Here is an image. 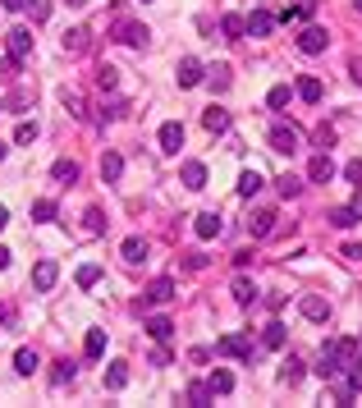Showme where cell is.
Returning a JSON list of instances; mask_svg holds the SVG:
<instances>
[{
  "label": "cell",
  "mask_w": 362,
  "mask_h": 408,
  "mask_svg": "<svg viewBox=\"0 0 362 408\" xmlns=\"http://www.w3.org/2000/svg\"><path fill=\"white\" fill-rule=\"evenodd\" d=\"M348 358H353V340H331V344H321V363H317V377L331 381L339 377L348 367Z\"/></svg>",
  "instance_id": "1"
},
{
  "label": "cell",
  "mask_w": 362,
  "mask_h": 408,
  "mask_svg": "<svg viewBox=\"0 0 362 408\" xmlns=\"http://www.w3.org/2000/svg\"><path fill=\"white\" fill-rule=\"evenodd\" d=\"M326 46H331L326 28H302V32H298V51H302V55H321Z\"/></svg>",
  "instance_id": "2"
},
{
  "label": "cell",
  "mask_w": 362,
  "mask_h": 408,
  "mask_svg": "<svg viewBox=\"0 0 362 408\" xmlns=\"http://www.w3.org/2000/svg\"><path fill=\"white\" fill-rule=\"evenodd\" d=\"M271 147L285 151V156H294V151H298V129H294V124H275L271 129Z\"/></svg>",
  "instance_id": "3"
},
{
  "label": "cell",
  "mask_w": 362,
  "mask_h": 408,
  "mask_svg": "<svg viewBox=\"0 0 362 408\" xmlns=\"http://www.w3.org/2000/svg\"><path fill=\"white\" fill-rule=\"evenodd\" d=\"M147 37H151V32L142 28V23H129V18L115 23V42H124V46H147Z\"/></svg>",
  "instance_id": "4"
},
{
  "label": "cell",
  "mask_w": 362,
  "mask_h": 408,
  "mask_svg": "<svg viewBox=\"0 0 362 408\" xmlns=\"http://www.w3.org/2000/svg\"><path fill=\"white\" fill-rule=\"evenodd\" d=\"M216 353H225V358H253V344H248V335H225L220 344H216Z\"/></svg>",
  "instance_id": "5"
},
{
  "label": "cell",
  "mask_w": 362,
  "mask_h": 408,
  "mask_svg": "<svg viewBox=\"0 0 362 408\" xmlns=\"http://www.w3.org/2000/svg\"><path fill=\"white\" fill-rule=\"evenodd\" d=\"M307 179H312V183H331V179H335L331 151H317V156H312V166H307Z\"/></svg>",
  "instance_id": "6"
},
{
  "label": "cell",
  "mask_w": 362,
  "mask_h": 408,
  "mask_svg": "<svg viewBox=\"0 0 362 408\" xmlns=\"http://www.w3.org/2000/svg\"><path fill=\"white\" fill-rule=\"evenodd\" d=\"M55 280H60V266H55V262H51V257H46V262H37V266H32V285L42 289V294H46V289H55Z\"/></svg>",
  "instance_id": "7"
},
{
  "label": "cell",
  "mask_w": 362,
  "mask_h": 408,
  "mask_svg": "<svg viewBox=\"0 0 362 408\" xmlns=\"http://www.w3.org/2000/svg\"><path fill=\"white\" fill-rule=\"evenodd\" d=\"M5 46H10V55H14V60H28V55H32V32L28 28H14L10 37H5Z\"/></svg>",
  "instance_id": "8"
},
{
  "label": "cell",
  "mask_w": 362,
  "mask_h": 408,
  "mask_svg": "<svg viewBox=\"0 0 362 408\" xmlns=\"http://www.w3.org/2000/svg\"><path fill=\"white\" fill-rule=\"evenodd\" d=\"M179 179H183V188H207V166L202 161H183Z\"/></svg>",
  "instance_id": "9"
},
{
  "label": "cell",
  "mask_w": 362,
  "mask_h": 408,
  "mask_svg": "<svg viewBox=\"0 0 362 408\" xmlns=\"http://www.w3.org/2000/svg\"><path fill=\"white\" fill-rule=\"evenodd\" d=\"M193 234H197V239H216V234H220V216H216V212L193 216Z\"/></svg>",
  "instance_id": "10"
},
{
  "label": "cell",
  "mask_w": 362,
  "mask_h": 408,
  "mask_svg": "<svg viewBox=\"0 0 362 408\" xmlns=\"http://www.w3.org/2000/svg\"><path fill=\"white\" fill-rule=\"evenodd\" d=\"M275 220H280L275 212H257L253 220H248V229H253V239H271V234H275Z\"/></svg>",
  "instance_id": "11"
},
{
  "label": "cell",
  "mask_w": 362,
  "mask_h": 408,
  "mask_svg": "<svg viewBox=\"0 0 362 408\" xmlns=\"http://www.w3.org/2000/svg\"><path fill=\"white\" fill-rule=\"evenodd\" d=\"M183 147V124H161V151H170V156H174V151Z\"/></svg>",
  "instance_id": "12"
},
{
  "label": "cell",
  "mask_w": 362,
  "mask_h": 408,
  "mask_svg": "<svg viewBox=\"0 0 362 408\" xmlns=\"http://www.w3.org/2000/svg\"><path fill=\"white\" fill-rule=\"evenodd\" d=\"M302 317L307 321H326L331 317V303L321 298V294H307V298H302Z\"/></svg>",
  "instance_id": "13"
},
{
  "label": "cell",
  "mask_w": 362,
  "mask_h": 408,
  "mask_svg": "<svg viewBox=\"0 0 362 408\" xmlns=\"http://www.w3.org/2000/svg\"><path fill=\"white\" fill-rule=\"evenodd\" d=\"M298 97L307 101V106H317L321 97H326V83H321V78H312V74H307V78H298Z\"/></svg>",
  "instance_id": "14"
},
{
  "label": "cell",
  "mask_w": 362,
  "mask_h": 408,
  "mask_svg": "<svg viewBox=\"0 0 362 408\" xmlns=\"http://www.w3.org/2000/svg\"><path fill=\"white\" fill-rule=\"evenodd\" d=\"M243 23H248V37H266V32L275 28V18L266 14V10H253V14L243 18Z\"/></svg>",
  "instance_id": "15"
},
{
  "label": "cell",
  "mask_w": 362,
  "mask_h": 408,
  "mask_svg": "<svg viewBox=\"0 0 362 408\" xmlns=\"http://www.w3.org/2000/svg\"><path fill=\"white\" fill-rule=\"evenodd\" d=\"M170 298H174V280H170V275H161V280L147 285V303H170Z\"/></svg>",
  "instance_id": "16"
},
{
  "label": "cell",
  "mask_w": 362,
  "mask_h": 408,
  "mask_svg": "<svg viewBox=\"0 0 362 408\" xmlns=\"http://www.w3.org/2000/svg\"><path fill=\"white\" fill-rule=\"evenodd\" d=\"M37 367H42V358H37V348H18V353H14V372H18V377H32Z\"/></svg>",
  "instance_id": "17"
},
{
  "label": "cell",
  "mask_w": 362,
  "mask_h": 408,
  "mask_svg": "<svg viewBox=\"0 0 362 408\" xmlns=\"http://www.w3.org/2000/svg\"><path fill=\"white\" fill-rule=\"evenodd\" d=\"M202 129H207V133H225V129H229V110L211 106L207 115H202Z\"/></svg>",
  "instance_id": "18"
},
{
  "label": "cell",
  "mask_w": 362,
  "mask_h": 408,
  "mask_svg": "<svg viewBox=\"0 0 362 408\" xmlns=\"http://www.w3.org/2000/svg\"><path fill=\"white\" fill-rule=\"evenodd\" d=\"M202 83V64L188 55V60H179V88H197Z\"/></svg>",
  "instance_id": "19"
},
{
  "label": "cell",
  "mask_w": 362,
  "mask_h": 408,
  "mask_svg": "<svg viewBox=\"0 0 362 408\" xmlns=\"http://www.w3.org/2000/svg\"><path fill=\"white\" fill-rule=\"evenodd\" d=\"M312 10H317V0H294L280 18H285V23H302V18H312Z\"/></svg>",
  "instance_id": "20"
},
{
  "label": "cell",
  "mask_w": 362,
  "mask_h": 408,
  "mask_svg": "<svg viewBox=\"0 0 362 408\" xmlns=\"http://www.w3.org/2000/svg\"><path fill=\"white\" fill-rule=\"evenodd\" d=\"M88 37H92L88 28H69L64 32V51H69V55H83V51H88Z\"/></svg>",
  "instance_id": "21"
},
{
  "label": "cell",
  "mask_w": 362,
  "mask_h": 408,
  "mask_svg": "<svg viewBox=\"0 0 362 408\" xmlns=\"http://www.w3.org/2000/svg\"><path fill=\"white\" fill-rule=\"evenodd\" d=\"M120 253H124V262H133V266H138V262H147V239H138V234H133V239H124Z\"/></svg>",
  "instance_id": "22"
},
{
  "label": "cell",
  "mask_w": 362,
  "mask_h": 408,
  "mask_svg": "<svg viewBox=\"0 0 362 408\" xmlns=\"http://www.w3.org/2000/svg\"><path fill=\"white\" fill-rule=\"evenodd\" d=\"M147 335H151V340H161V344H166L170 335H174V321H170V317H151V321H147Z\"/></svg>",
  "instance_id": "23"
},
{
  "label": "cell",
  "mask_w": 362,
  "mask_h": 408,
  "mask_svg": "<svg viewBox=\"0 0 362 408\" xmlns=\"http://www.w3.org/2000/svg\"><path fill=\"white\" fill-rule=\"evenodd\" d=\"M216 394H211V385H207V381H193V385H188V404H197V408H207L211 404Z\"/></svg>",
  "instance_id": "24"
},
{
  "label": "cell",
  "mask_w": 362,
  "mask_h": 408,
  "mask_svg": "<svg viewBox=\"0 0 362 408\" xmlns=\"http://www.w3.org/2000/svg\"><path fill=\"white\" fill-rule=\"evenodd\" d=\"M120 175H124V161L115 156V151H106V156H101V179H110V183H115Z\"/></svg>",
  "instance_id": "25"
},
{
  "label": "cell",
  "mask_w": 362,
  "mask_h": 408,
  "mask_svg": "<svg viewBox=\"0 0 362 408\" xmlns=\"http://www.w3.org/2000/svg\"><path fill=\"white\" fill-rule=\"evenodd\" d=\"M83 353H88V358H101V353H106V331H88V340H83Z\"/></svg>",
  "instance_id": "26"
},
{
  "label": "cell",
  "mask_w": 362,
  "mask_h": 408,
  "mask_svg": "<svg viewBox=\"0 0 362 408\" xmlns=\"http://www.w3.org/2000/svg\"><path fill=\"white\" fill-rule=\"evenodd\" d=\"M220 32H225L229 42H239L243 32H248V23H243V18H239V14H225V18H220Z\"/></svg>",
  "instance_id": "27"
},
{
  "label": "cell",
  "mask_w": 362,
  "mask_h": 408,
  "mask_svg": "<svg viewBox=\"0 0 362 408\" xmlns=\"http://www.w3.org/2000/svg\"><path fill=\"white\" fill-rule=\"evenodd\" d=\"M239 193H243V197H257V193H261V175H257V170H243V175H239Z\"/></svg>",
  "instance_id": "28"
},
{
  "label": "cell",
  "mask_w": 362,
  "mask_h": 408,
  "mask_svg": "<svg viewBox=\"0 0 362 408\" xmlns=\"http://www.w3.org/2000/svg\"><path fill=\"white\" fill-rule=\"evenodd\" d=\"M129 385V367L124 363H110V372H106V390H124Z\"/></svg>",
  "instance_id": "29"
},
{
  "label": "cell",
  "mask_w": 362,
  "mask_h": 408,
  "mask_svg": "<svg viewBox=\"0 0 362 408\" xmlns=\"http://www.w3.org/2000/svg\"><path fill=\"white\" fill-rule=\"evenodd\" d=\"M302 372H307V367H302L298 358H285V367H280V381H285V385H298Z\"/></svg>",
  "instance_id": "30"
},
{
  "label": "cell",
  "mask_w": 362,
  "mask_h": 408,
  "mask_svg": "<svg viewBox=\"0 0 362 408\" xmlns=\"http://www.w3.org/2000/svg\"><path fill=\"white\" fill-rule=\"evenodd\" d=\"M207 385H211V394H229V390H234V377H229L225 367H216V372H211V381H207Z\"/></svg>",
  "instance_id": "31"
},
{
  "label": "cell",
  "mask_w": 362,
  "mask_h": 408,
  "mask_svg": "<svg viewBox=\"0 0 362 408\" xmlns=\"http://www.w3.org/2000/svg\"><path fill=\"white\" fill-rule=\"evenodd\" d=\"M234 303H239V307L257 303V285H253V280H234Z\"/></svg>",
  "instance_id": "32"
},
{
  "label": "cell",
  "mask_w": 362,
  "mask_h": 408,
  "mask_svg": "<svg viewBox=\"0 0 362 408\" xmlns=\"http://www.w3.org/2000/svg\"><path fill=\"white\" fill-rule=\"evenodd\" d=\"M261 344H266V348H285V326H280V321H271V326L261 331Z\"/></svg>",
  "instance_id": "33"
},
{
  "label": "cell",
  "mask_w": 362,
  "mask_h": 408,
  "mask_svg": "<svg viewBox=\"0 0 362 408\" xmlns=\"http://www.w3.org/2000/svg\"><path fill=\"white\" fill-rule=\"evenodd\" d=\"M60 101H64V110H69L74 120H83V115H88V110H83V97H78V92L64 88V92H60Z\"/></svg>",
  "instance_id": "34"
},
{
  "label": "cell",
  "mask_w": 362,
  "mask_h": 408,
  "mask_svg": "<svg viewBox=\"0 0 362 408\" xmlns=\"http://www.w3.org/2000/svg\"><path fill=\"white\" fill-rule=\"evenodd\" d=\"M83 220H88V234H106V212H101V207H88Z\"/></svg>",
  "instance_id": "35"
},
{
  "label": "cell",
  "mask_w": 362,
  "mask_h": 408,
  "mask_svg": "<svg viewBox=\"0 0 362 408\" xmlns=\"http://www.w3.org/2000/svg\"><path fill=\"white\" fill-rule=\"evenodd\" d=\"M69 381H74V363H69V358H60V363H55V372H51V385H69Z\"/></svg>",
  "instance_id": "36"
},
{
  "label": "cell",
  "mask_w": 362,
  "mask_h": 408,
  "mask_svg": "<svg viewBox=\"0 0 362 408\" xmlns=\"http://www.w3.org/2000/svg\"><path fill=\"white\" fill-rule=\"evenodd\" d=\"M331 225H335V229L358 225V216H353V207H335V212H331Z\"/></svg>",
  "instance_id": "37"
},
{
  "label": "cell",
  "mask_w": 362,
  "mask_h": 408,
  "mask_svg": "<svg viewBox=\"0 0 362 408\" xmlns=\"http://www.w3.org/2000/svg\"><path fill=\"white\" fill-rule=\"evenodd\" d=\"M51 175H55L60 183H74V179H78V166H74V161H55V166H51Z\"/></svg>",
  "instance_id": "38"
},
{
  "label": "cell",
  "mask_w": 362,
  "mask_h": 408,
  "mask_svg": "<svg viewBox=\"0 0 362 408\" xmlns=\"http://www.w3.org/2000/svg\"><path fill=\"white\" fill-rule=\"evenodd\" d=\"M32 220H55V202H51V197H37V202H32Z\"/></svg>",
  "instance_id": "39"
},
{
  "label": "cell",
  "mask_w": 362,
  "mask_h": 408,
  "mask_svg": "<svg viewBox=\"0 0 362 408\" xmlns=\"http://www.w3.org/2000/svg\"><path fill=\"white\" fill-rule=\"evenodd\" d=\"M115 83H120V69H110V64H101V69H96V88H101V92H110Z\"/></svg>",
  "instance_id": "40"
},
{
  "label": "cell",
  "mask_w": 362,
  "mask_h": 408,
  "mask_svg": "<svg viewBox=\"0 0 362 408\" xmlns=\"http://www.w3.org/2000/svg\"><path fill=\"white\" fill-rule=\"evenodd\" d=\"M96 280H101V266H92V262H88V266H78V289H92Z\"/></svg>",
  "instance_id": "41"
},
{
  "label": "cell",
  "mask_w": 362,
  "mask_h": 408,
  "mask_svg": "<svg viewBox=\"0 0 362 408\" xmlns=\"http://www.w3.org/2000/svg\"><path fill=\"white\" fill-rule=\"evenodd\" d=\"M312 142H317L321 151H331V147H335V129H331V124H317V133H312Z\"/></svg>",
  "instance_id": "42"
},
{
  "label": "cell",
  "mask_w": 362,
  "mask_h": 408,
  "mask_svg": "<svg viewBox=\"0 0 362 408\" xmlns=\"http://www.w3.org/2000/svg\"><path fill=\"white\" fill-rule=\"evenodd\" d=\"M275 188H280V197H298V188H302V183L294 179V175H280V179H275Z\"/></svg>",
  "instance_id": "43"
},
{
  "label": "cell",
  "mask_w": 362,
  "mask_h": 408,
  "mask_svg": "<svg viewBox=\"0 0 362 408\" xmlns=\"http://www.w3.org/2000/svg\"><path fill=\"white\" fill-rule=\"evenodd\" d=\"M266 106H271V110H285V106H289V88H285V83H280V88H271Z\"/></svg>",
  "instance_id": "44"
},
{
  "label": "cell",
  "mask_w": 362,
  "mask_h": 408,
  "mask_svg": "<svg viewBox=\"0 0 362 408\" xmlns=\"http://www.w3.org/2000/svg\"><path fill=\"white\" fill-rule=\"evenodd\" d=\"M18 64H23V60L5 55V60H0V78H5V83H14V78H18Z\"/></svg>",
  "instance_id": "45"
},
{
  "label": "cell",
  "mask_w": 362,
  "mask_h": 408,
  "mask_svg": "<svg viewBox=\"0 0 362 408\" xmlns=\"http://www.w3.org/2000/svg\"><path fill=\"white\" fill-rule=\"evenodd\" d=\"M211 88H216V92L229 88V64H216V69H211Z\"/></svg>",
  "instance_id": "46"
},
{
  "label": "cell",
  "mask_w": 362,
  "mask_h": 408,
  "mask_svg": "<svg viewBox=\"0 0 362 408\" xmlns=\"http://www.w3.org/2000/svg\"><path fill=\"white\" fill-rule=\"evenodd\" d=\"M32 5V23H46L51 18V0H28Z\"/></svg>",
  "instance_id": "47"
},
{
  "label": "cell",
  "mask_w": 362,
  "mask_h": 408,
  "mask_svg": "<svg viewBox=\"0 0 362 408\" xmlns=\"http://www.w3.org/2000/svg\"><path fill=\"white\" fill-rule=\"evenodd\" d=\"M32 138H37V124H32V120H23V124L14 129V142H32Z\"/></svg>",
  "instance_id": "48"
},
{
  "label": "cell",
  "mask_w": 362,
  "mask_h": 408,
  "mask_svg": "<svg viewBox=\"0 0 362 408\" xmlns=\"http://www.w3.org/2000/svg\"><path fill=\"white\" fill-rule=\"evenodd\" d=\"M120 115H129V101H120V97H115V101L106 106V120H120Z\"/></svg>",
  "instance_id": "49"
},
{
  "label": "cell",
  "mask_w": 362,
  "mask_h": 408,
  "mask_svg": "<svg viewBox=\"0 0 362 408\" xmlns=\"http://www.w3.org/2000/svg\"><path fill=\"white\" fill-rule=\"evenodd\" d=\"M348 381L362 390V358H348Z\"/></svg>",
  "instance_id": "50"
},
{
  "label": "cell",
  "mask_w": 362,
  "mask_h": 408,
  "mask_svg": "<svg viewBox=\"0 0 362 408\" xmlns=\"http://www.w3.org/2000/svg\"><path fill=\"white\" fill-rule=\"evenodd\" d=\"M344 179H353V183H362V161H348V166H344Z\"/></svg>",
  "instance_id": "51"
},
{
  "label": "cell",
  "mask_w": 362,
  "mask_h": 408,
  "mask_svg": "<svg viewBox=\"0 0 362 408\" xmlns=\"http://www.w3.org/2000/svg\"><path fill=\"white\" fill-rule=\"evenodd\" d=\"M183 266H188V271H202V266H207V257H202V253H188V257H183Z\"/></svg>",
  "instance_id": "52"
},
{
  "label": "cell",
  "mask_w": 362,
  "mask_h": 408,
  "mask_svg": "<svg viewBox=\"0 0 362 408\" xmlns=\"http://www.w3.org/2000/svg\"><path fill=\"white\" fill-rule=\"evenodd\" d=\"M344 257H353V262H362V243H344Z\"/></svg>",
  "instance_id": "53"
},
{
  "label": "cell",
  "mask_w": 362,
  "mask_h": 408,
  "mask_svg": "<svg viewBox=\"0 0 362 408\" xmlns=\"http://www.w3.org/2000/svg\"><path fill=\"white\" fill-rule=\"evenodd\" d=\"M348 207H353V216H358V220H362V188H358V193H353V202H348Z\"/></svg>",
  "instance_id": "54"
},
{
  "label": "cell",
  "mask_w": 362,
  "mask_h": 408,
  "mask_svg": "<svg viewBox=\"0 0 362 408\" xmlns=\"http://www.w3.org/2000/svg\"><path fill=\"white\" fill-rule=\"evenodd\" d=\"M10 257H14V253H10V248H5V243H0V271H5V266H10Z\"/></svg>",
  "instance_id": "55"
},
{
  "label": "cell",
  "mask_w": 362,
  "mask_h": 408,
  "mask_svg": "<svg viewBox=\"0 0 362 408\" xmlns=\"http://www.w3.org/2000/svg\"><path fill=\"white\" fill-rule=\"evenodd\" d=\"M348 74H353V78L362 83V60H348Z\"/></svg>",
  "instance_id": "56"
},
{
  "label": "cell",
  "mask_w": 362,
  "mask_h": 408,
  "mask_svg": "<svg viewBox=\"0 0 362 408\" xmlns=\"http://www.w3.org/2000/svg\"><path fill=\"white\" fill-rule=\"evenodd\" d=\"M0 5H5V10H23L28 0H0Z\"/></svg>",
  "instance_id": "57"
},
{
  "label": "cell",
  "mask_w": 362,
  "mask_h": 408,
  "mask_svg": "<svg viewBox=\"0 0 362 408\" xmlns=\"http://www.w3.org/2000/svg\"><path fill=\"white\" fill-rule=\"evenodd\" d=\"M64 5H69V10H83V5H88V0H64Z\"/></svg>",
  "instance_id": "58"
},
{
  "label": "cell",
  "mask_w": 362,
  "mask_h": 408,
  "mask_svg": "<svg viewBox=\"0 0 362 408\" xmlns=\"http://www.w3.org/2000/svg\"><path fill=\"white\" fill-rule=\"evenodd\" d=\"M5 225H10V212H5V207H0V229H5Z\"/></svg>",
  "instance_id": "59"
},
{
  "label": "cell",
  "mask_w": 362,
  "mask_h": 408,
  "mask_svg": "<svg viewBox=\"0 0 362 408\" xmlns=\"http://www.w3.org/2000/svg\"><path fill=\"white\" fill-rule=\"evenodd\" d=\"M0 161H5V142H0Z\"/></svg>",
  "instance_id": "60"
},
{
  "label": "cell",
  "mask_w": 362,
  "mask_h": 408,
  "mask_svg": "<svg viewBox=\"0 0 362 408\" xmlns=\"http://www.w3.org/2000/svg\"><path fill=\"white\" fill-rule=\"evenodd\" d=\"M0 321H5V307H0Z\"/></svg>",
  "instance_id": "61"
},
{
  "label": "cell",
  "mask_w": 362,
  "mask_h": 408,
  "mask_svg": "<svg viewBox=\"0 0 362 408\" xmlns=\"http://www.w3.org/2000/svg\"><path fill=\"white\" fill-rule=\"evenodd\" d=\"M353 5H358V10H362V0H353Z\"/></svg>",
  "instance_id": "62"
},
{
  "label": "cell",
  "mask_w": 362,
  "mask_h": 408,
  "mask_svg": "<svg viewBox=\"0 0 362 408\" xmlns=\"http://www.w3.org/2000/svg\"><path fill=\"white\" fill-rule=\"evenodd\" d=\"M0 110H5V101H0Z\"/></svg>",
  "instance_id": "63"
}]
</instances>
